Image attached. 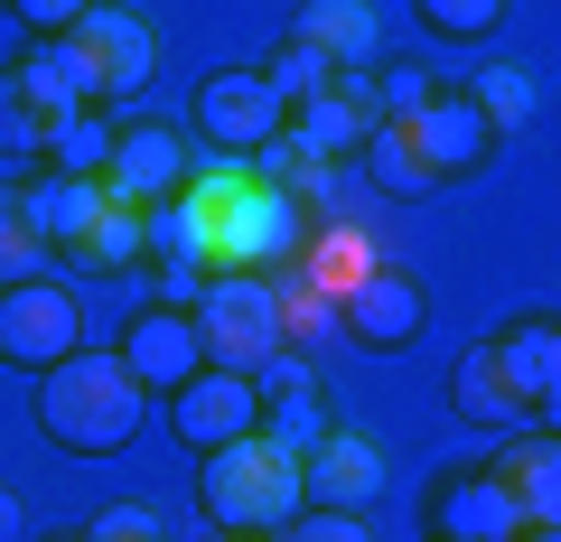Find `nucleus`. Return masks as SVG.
Returning a JSON list of instances; mask_svg holds the SVG:
<instances>
[{
	"mask_svg": "<svg viewBox=\"0 0 561 542\" xmlns=\"http://www.w3.org/2000/svg\"><path fill=\"white\" fill-rule=\"evenodd\" d=\"M38 542H84V533H38Z\"/></svg>",
	"mask_w": 561,
	"mask_h": 542,
	"instance_id": "nucleus-39",
	"label": "nucleus"
},
{
	"mask_svg": "<svg viewBox=\"0 0 561 542\" xmlns=\"http://www.w3.org/2000/svg\"><path fill=\"white\" fill-rule=\"evenodd\" d=\"M402 141H412V160H421L431 187H459V178H478V169L496 160V131L478 122L468 94H431L421 113H402Z\"/></svg>",
	"mask_w": 561,
	"mask_h": 542,
	"instance_id": "nucleus-8",
	"label": "nucleus"
},
{
	"mask_svg": "<svg viewBox=\"0 0 561 542\" xmlns=\"http://www.w3.org/2000/svg\"><path fill=\"white\" fill-rule=\"evenodd\" d=\"M66 57L84 76V103H122V94H140V84L160 76V28L140 20V10H122V0H94L66 28Z\"/></svg>",
	"mask_w": 561,
	"mask_h": 542,
	"instance_id": "nucleus-4",
	"label": "nucleus"
},
{
	"mask_svg": "<svg viewBox=\"0 0 561 542\" xmlns=\"http://www.w3.org/2000/svg\"><path fill=\"white\" fill-rule=\"evenodd\" d=\"M412 10H421V28H431V38H449V47L496 38V20H505V0H412Z\"/></svg>",
	"mask_w": 561,
	"mask_h": 542,
	"instance_id": "nucleus-31",
	"label": "nucleus"
},
{
	"mask_svg": "<svg viewBox=\"0 0 561 542\" xmlns=\"http://www.w3.org/2000/svg\"><path fill=\"white\" fill-rule=\"evenodd\" d=\"M280 542H375V523L346 515V505H300V515L280 523Z\"/></svg>",
	"mask_w": 561,
	"mask_h": 542,
	"instance_id": "nucleus-32",
	"label": "nucleus"
},
{
	"mask_svg": "<svg viewBox=\"0 0 561 542\" xmlns=\"http://www.w3.org/2000/svg\"><path fill=\"white\" fill-rule=\"evenodd\" d=\"M206 300V272L197 262H160V309H197Z\"/></svg>",
	"mask_w": 561,
	"mask_h": 542,
	"instance_id": "nucleus-36",
	"label": "nucleus"
},
{
	"mask_svg": "<svg viewBox=\"0 0 561 542\" xmlns=\"http://www.w3.org/2000/svg\"><path fill=\"white\" fill-rule=\"evenodd\" d=\"M187 187V141L169 122H113V160H103V197L113 206H160Z\"/></svg>",
	"mask_w": 561,
	"mask_h": 542,
	"instance_id": "nucleus-12",
	"label": "nucleus"
},
{
	"mask_svg": "<svg viewBox=\"0 0 561 542\" xmlns=\"http://www.w3.org/2000/svg\"><path fill=\"white\" fill-rule=\"evenodd\" d=\"M197 505H206V523H216V533H280V523L309 505V496H300V449L262 440V430L206 449Z\"/></svg>",
	"mask_w": 561,
	"mask_h": 542,
	"instance_id": "nucleus-3",
	"label": "nucleus"
},
{
	"mask_svg": "<svg viewBox=\"0 0 561 542\" xmlns=\"http://www.w3.org/2000/svg\"><path fill=\"white\" fill-rule=\"evenodd\" d=\"M431 94H440V84L421 76L412 57H402V66H383V76H375V103H383V122H402V113H421V103H431Z\"/></svg>",
	"mask_w": 561,
	"mask_h": 542,
	"instance_id": "nucleus-34",
	"label": "nucleus"
},
{
	"mask_svg": "<svg viewBox=\"0 0 561 542\" xmlns=\"http://www.w3.org/2000/svg\"><path fill=\"white\" fill-rule=\"evenodd\" d=\"M449 412H459V422H478V430H534L515 412V393H505V374H496V356H486V346H468L459 365H449Z\"/></svg>",
	"mask_w": 561,
	"mask_h": 542,
	"instance_id": "nucleus-23",
	"label": "nucleus"
},
{
	"mask_svg": "<svg viewBox=\"0 0 561 542\" xmlns=\"http://www.w3.org/2000/svg\"><path fill=\"white\" fill-rule=\"evenodd\" d=\"M216 542H280V533H216Z\"/></svg>",
	"mask_w": 561,
	"mask_h": 542,
	"instance_id": "nucleus-38",
	"label": "nucleus"
},
{
	"mask_svg": "<svg viewBox=\"0 0 561 542\" xmlns=\"http://www.w3.org/2000/svg\"><path fill=\"white\" fill-rule=\"evenodd\" d=\"M103 160H113V122H103V103H76V113L47 131V160L57 178H103Z\"/></svg>",
	"mask_w": 561,
	"mask_h": 542,
	"instance_id": "nucleus-25",
	"label": "nucleus"
},
{
	"mask_svg": "<svg viewBox=\"0 0 561 542\" xmlns=\"http://www.w3.org/2000/svg\"><path fill=\"white\" fill-rule=\"evenodd\" d=\"M459 94L478 103V122H486V131H496V141H505V131H524V122H534V76H524V66H478V76H468Z\"/></svg>",
	"mask_w": 561,
	"mask_h": 542,
	"instance_id": "nucleus-27",
	"label": "nucleus"
},
{
	"mask_svg": "<svg viewBox=\"0 0 561 542\" xmlns=\"http://www.w3.org/2000/svg\"><path fill=\"white\" fill-rule=\"evenodd\" d=\"M431 542H524V515H515V496H505L496 468L431 486Z\"/></svg>",
	"mask_w": 561,
	"mask_h": 542,
	"instance_id": "nucleus-17",
	"label": "nucleus"
},
{
	"mask_svg": "<svg viewBox=\"0 0 561 542\" xmlns=\"http://www.w3.org/2000/svg\"><path fill=\"white\" fill-rule=\"evenodd\" d=\"M140 422H150V393L122 374L113 346H76L66 365L38 374V430L66 459H113V449L140 440Z\"/></svg>",
	"mask_w": 561,
	"mask_h": 542,
	"instance_id": "nucleus-2",
	"label": "nucleus"
},
{
	"mask_svg": "<svg viewBox=\"0 0 561 542\" xmlns=\"http://www.w3.org/2000/svg\"><path fill=\"white\" fill-rule=\"evenodd\" d=\"M253 402H262V440H280V449H309L328 430V383L300 346H272L253 365Z\"/></svg>",
	"mask_w": 561,
	"mask_h": 542,
	"instance_id": "nucleus-14",
	"label": "nucleus"
},
{
	"mask_svg": "<svg viewBox=\"0 0 561 542\" xmlns=\"http://www.w3.org/2000/svg\"><path fill=\"white\" fill-rule=\"evenodd\" d=\"M66 262H76V272H94V281L140 272V262H150V243H140V206H113V197H103V216L84 224V243H66Z\"/></svg>",
	"mask_w": 561,
	"mask_h": 542,
	"instance_id": "nucleus-22",
	"label": "nucleus"
},
{
	"mask_svg": "<svg viewBox=\"0 0 561 542\" xmlns=\"http://www.w3.org/2000/svg\"><path fill=\"white\" fill-rule=\"evenodd\" d=\"M84 10H94V0H10V20H20L28 38H66Z\"/></svg>",
	"mask_w": 561,
	"mask_h": 542,
	"instance_id": "nucleus-35",
	"label": "nucleus"
},
{
	"mask_svg": "<svg viewBox=\"0 0 561 542\" xmlns=\"http://www.w3.org/2000/svg\"><path fill=\"white\" fill-rule=\"evenodd\" d=\"M290 38H300L309 57L328 66V76H346V66H375V47H383V20H375V0H309Z\"/></svg>",
	"mask_w": 561,
	"mask_h": 542,
	"instance_id": "nucleus-18",
	"label": "nucleus"
},
{
	"mask_svg": "<svg viewBox=\"0 0 561 542\" xmlns=\"http://www.w3.org/2000/svg\"><path fill=\"white\" fill-rule=\"evenodd\" d=\"M253 76H262V84H272V103H280V113H300V103H309V94H328V66H319V57H309V47H300V38H280V47H272V57H253Z\"/></svg>",
	"mask_w": 561,
	"mask_h": 542,
	"instance_id": "nucleus-30",
	"label": "nucleus"
},
{
	"mask_svg": "<svg viewBox=\"0 0 561 542\" xmlns=\"http://www.w3.org/2000/svg\"><path fill=\"white\" fill-rule=\"evenodd\" d=\"M169 430H179L187 449H225L243 440V430H262V402H253V374H234V365H197V374L169 393Z\"/></svg>",
	"mask_w": 561,
	"mask_h": 542,
	"instance_id": "nucleus-10",
	"label": "nucleus"
},
{
	"mask_svg": "<svg viewBox=\"0 0 561 542\" xmlns=\"http://www.w3.org/2000/svg\"><path fill=\"white\" fill-rule=\"evenodd\" d=\"M375 262H383V243H375V224H365V216H319L290 272H309V281H319L328 300H346V290H356L365 272H375Z\"/></svg>",
	"mask_w": 561,
	"mask_h": 542,
	"instance_id": "nucleus-19",
	"label": "nucleus"
},
{
	"mask_svg": "<svg viewBox=\"0 0 561 542\" xmlns=\"http://www.w3.org/2000/svg\"><path fill=\"white\" fill-rule=\"evenodd\" d=\"M20 197H28V224L47 234V253L84 243V224L103 216V178H57V169H38V178H20Z\"/></svg>",
	"mask_w": 561,
	"mask_h": 542,
	"instance_id": "nucleus-21",
	"label": "nucleus"
},
{
	"mask_svg": "<svg viewBox=\"0 0 561 542\" xmlns=\"http://www.w3.org/2000/svg\"><path fill=\"white\" fill-rule=\"evenodd\" d=\"M140 243L150 262H197V272H290L309 243V206L280 197L253 160H216V169H187L179 197L140 206Z\"/></svg>",
	"mask_w": 561,
	"mask_h": 542,
	"instance_id": "nucleus-1",
	"label": "nucleus"
},
{
	"mask_svg": "<svg viewBox=\"0 0 561 542\" xmlns=\"http://www.w3.org/2000/svg\"><path fill=\"white\" fill-rule=\"evenodd\" d=\"M47 131H57V113H47V103L28 94V76H20V66H0V160L38 169V160H47Z\"/></svg>",
	"mask_w": 561,
	"mask_h": 542,
	"instance_id": "nucleus-24",
	"label": "nucleus"
},
{
	"mask_svg": "<svg viewBox=\"0 0 561 542\" xmlns=\"http://www.w3.org/2000/svg\"><path fill=\"white\" fill-rule=\"evenodd\" d=\"M300 496H309V505H346V515H365V505L383 496V449L365 440L356 422H328L319 440L300 449Z\"/></svg>",
	"mask_w": 561,
	"mask_h": 542,
	"instance_id": "nucleus-15",
	"label": "nucleus"
},
{
	"mask_svg": "<svg viewBox=\"0 0 561 542\" xmlns=\"http://www.w3.org/2000/svg\"><path fill=\"white\" fill-rule=\"evenodd\" d=\"M0 542H28V505H20V486H0Z\"/></svg>",
	"mask_w": 561,
	"mask_h": 542,
	"instance_id": "nucleus-37",
	"label": "nucleus"
},
{
	"mask_svg": "<svg viewBox=\"0 0 561 542\" xmlns=\"http://www.w3.org/2000/svg\"><path fill=\"white\" fill-rule=\"evenodd\" d=\"M113 356H122V374H131L140 393H160V402H169V393H179V383L206 365V346H197V319H187V309H160V300H150L131 327H122Z\"/></svg>",
	"mask_w": 561,
	"mask_h": 542,
	"instance_id": "nucleus-16",
	"label": "nucleus"
},
{
	"mask_svg": "<svg viewBox=\"0 0 561 542\" xmlns=\"http://www.w3.org/2000/svg\"><path fill=\"white\" fill-rule=\"evenodd\" d=\"M0 10H10V0H0Z\"/></svg>",
	"mask_w": 561,
	"mask_h": 542,
	"instance_id": "nucleus-40",
	"label": "nucleus"
},
{
	"mask_svg": "<svg viewBox=\"0 0 561 542\" xmlns=\"http://www.w3.org/2000/svg\"><path fill=\"white\" fill-rule=\"evenodd\" d=\"M187 122L206 131V150L216 160H253L262 141H280V103H272V84L253 76V66H216V76L197 84V103H187Z\"/></svg>",
	"mask_w": 561,
	"mask_h": 542,
	"instance_id": "nucleus-7",
	"label": "nucleus"
},
{
	"mask_svg": "<svg viewBox=\"0 0 561 542\" xmlns=\"http://www.w3.org/2000/svg\"><path fill=\"white\" fill-rule=\"evenodd\" d=\"M375 122H383V103H375V66H346V76H328V94H309L300 113L280 122V131H290L309 160H356Z\"/></svg>",
	"mask_w": 561,
	"mask_h": 542,
	"instance_id": "nucleus-11",
	"label": "nucleus"
},
{
	"mask_svg": "<svg viewBox=\"0 0 561 542\" xmlns=\"http://www.w3.org/2000/svg\"><path fill=\"white\" fill-rule=\"evenodd\" d=\"M84 542H169L160 533V515H150V505H94V523H84Z\"/></svg>",
	"mask_w": 561,
	"mask_h": 542,
	"instance_id": "nucleus-33",
	"label": "nucleus"
},
{
	"mask_svg": "<svg viewBox=\"0 0 561 542\" xmlns=\"http://www.w3.org/2000/svg\"><path fill=\"white\" fill-rule=\"evenodd\" d=\"M421 319H431V300H421V281L402 262H375V272L337 300V337L365 346V356H402V346L421 337Z\"/></svg>",
	"mask_w": 561,
	"mask_h": 542,
	"instance_id": "nucleus-9",
	"label": "nucleus"
},
{
	"mask_svg": "<svg viewBox=\"0 0 561 542\" xmlns=\"http://www.w3.org/2000/svg\"><path fill=\"white\" fill-rule=\"evenodd\" d=\"M187 319H197V346H206V365H234V374H253V365L280 346L272 281H253V272H206V300L187 309Z\"/></svg>",
	"mask_w": 561,
	"mask_h": 542,
	"instance_id": "nucleus-6",
	"label": "nucleus"
},
{
	"mask_svg": "<svg viewBox=\"0 0 561 542\" xmlns=\"http://www.w3.org/2000/svg\"><path fill=\"white\" fill-rule=\"evenodd\" d=\"M496 477H505V496H515V515H524V542H552V523H561V449H552V430H524Z\"/></svg>",
	"mask_w": 561,
	"mask_h": 542,
	"instance_id": "nucleus-20",
	"label": "nucleus"
},
{
	"mask_svg": "<svg viewBox=\"0 0 561 542\" xmlns=\"http://www.w3.org/2000/svg\"><path fill=\"white\" fill-rule=\"evenodd\" d=\"M486 356H496V374H505V393H515V412L552 430V412H561V319L542 309V319L496 327V337H486Z\"/></svg>",
	"mask_w": 561,
	"mask_h": 542,
	"instance_id": "nucleus-13",
	"label": "nucleus"
},
{
	"mask_svg": "<svg viewBox=\"0 0 561 542\" xmlns=\"http://www.w3.org/2000/svg\"><path fill=\"white\" fill-rule=\"evenodd\" d=\"M84 346V309L66 281H0V365L10 374H47V365H66Z\"/></svg>",
	"mask_w": 561,
	"mask_h": 542,
	"instance_id": "nucleus-5",
	"label": "nucleus"
},
{
	"mask_svg": "<svg viewBox=\"0 0 561 542\" xmlns=\"http://www.w3.org/2000/svg\"><path fill=\"white\" fill-rule=\"evenodd\" d=\"M47 262L57 253H47V234L28 224V197H20V178H10L0 187V281H38Z\"/></svg>",
	"mask_w": 561,
	"mask_h": 542,
	"instance_id": "nucleus-28",
	"label": "nucleus"
},
{
	"mask_svg": "<svg viewBox=\"0 0 561 542\" xmlns=\"http://www.w3.org/2000/svg\"><path fill=\"white\" fill-rule=\"evenodd\" d=\"M365 178L383 187V197H431V178H421V160H412V141H402V122H375L365 131Z\"/></svg>",
	"mask_w": 561,
	"mask_h": 542,
	"instance_id": "nucleus-29",
	"label": "nucleus"
},
{
	"mask_svg": "<svg viewBox=\"0 0 561 542\" xmlns=\"http://www.w3.org/2000/svg\"><path fill=\"white\" fill-rule=\"evenodd\" d=\"M272 309H280V346H319V337H337V300H328L309 272H272Z\"/></svg>",
	"mask_w": 561,
	"mask_h": 542,
	"instance_id": "nucleus-26",
	"label": "nucleus"
}]
</instances>
